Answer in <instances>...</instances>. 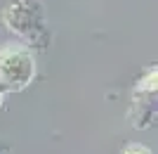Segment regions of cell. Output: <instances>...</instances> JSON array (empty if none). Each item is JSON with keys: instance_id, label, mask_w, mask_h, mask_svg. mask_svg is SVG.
<instances>
[{"instance_id": "obj_1", "label": "cell", "mask_w": 158, "mask_h": 154, "mask_svg": "<svg viewBox=\"0 0 158 154\" xmlns=\"http://www.w3.org/2000/svg\"><path fill=\"white\" fill-rule=\"evenodd\" d=\"M2 24L14 38H19L24 47L50 45V24L47 12L40 0H10L2 10Z\"/></svg>"}, {"instance_id": "obj_2", "label": "cell", "mask_w": 158, "mask_h": 154, "mask_svg": "<svg viewBox=\"0 0 158 154\" xmlns=\"http://www.w3.org/2000/svg\"><path fill=\"white\" fill-rule=\"evenodd\" d=\"M35 76L33 52L24 45H0V93H19Z\"/></svg>"}, {"instance_id": "obj_3", "label": "cell", "mask_w": 158, "mask_h": 154, "mask_svg": "<svg viewBox=\"0 0 158 154\" xmlns=\"http://www.w3.org/2000/svg\"><path fill=\"white\" fill-rule=\"evenodd\" d=\"M127 121L137 130H144L156 121V67L149 69V74L135 88L130 109H127Z\"/></svg>"}, {"instance_id": "obj_4", "label": "cell", "mask_w": 158, "mask_h": 154, "mask_svg": "<svg viewBox=\"0 0 158 154\" xmlns=\"http://www.w3.org/2000/svg\"><path fill=\"white\" fill-rule=\"evenodd\" d=\"M120 154H153L149 147H144V145H137V142H130V145H125L123 147V152Z\"/></svg>"}, {"instance_id": "obj_5", "label": "cell", "mask_w": 158, "mask_h": 154, "mask_svg": "<svg viewBox=\"0 0 158 154\" xmlns=\"http://www.w3.org/2000/svg\"><path fill=\"white\" fill-rule=\"evenodd\" d=\"M2 95H5V93H0V109H2Z\"/></svg>"}]
</instances>
